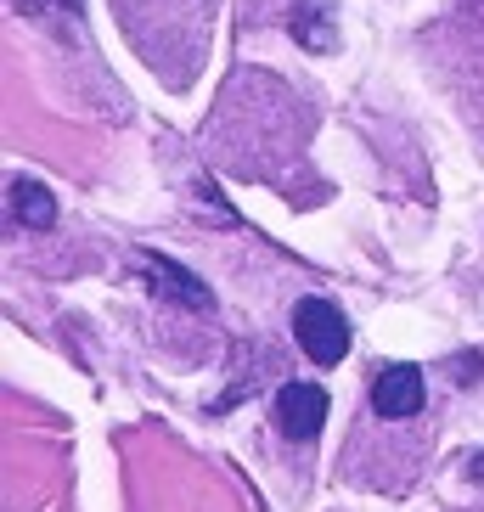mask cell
Masks as SVG:
<instances>
[{
    "label": "cell",
    "mask_w": 484,
    "mask_h": 512,
    "mask_svg": "<svg viewBox=\"0 0 484 512\" xmlns=\"http://www.w3.org/2000/svg\"><path fill=\"white\" fill-rule=\"evenodd\" d=\"M293 332H299L304 355L316 366H338L349 355V327H344V310L327 299H304L293 310Z\"/></svg>",
    "instance_id": "6da1fadb"
},
{
    "label": "cell",
    "mask_w": 484,
    "mask_h": 512,
    "mask_svg": "<svg viewBox=\"0 0 484 512\" xmlns=\"http://www.w3.org/2000/svg\"><path fill=\"white\" fill-rule=\"evenodd\" d=\"M423 411V372L417 366H383L372 377V417L378 422H411Z\"/></svg>",
    "instance_id": "7a4b0ae2"
},
{
    "label": "cell",
    "mask_w": 484,
    "mask_h": 512,
    "mask_svg": "<svg viewBox=\"0 0 484 512\" xmlns=\"http://www.w3.org/2000/svg\"><path fill=\"white\" fill-rule=\"evenodd\" d=\"M321 417H327V389L316 383H288L276 394V434L282 439H316L321 434Z\"/></svg>",
    "instance_id": "3957f363"
},
{
    "label": "cell",
    "mask_w": 484,
    "mask_h": 512,
    "mask_svg": "<svg viewBox=\"0 0 484 512\" xmlns=\"http://www.w3.org/2000/svg\"><path fill=\"white\" fill-rule=\"evenodd\" d=\"M12 209H17V220L29 231H46L51 220H57V203H51V192L46 186H34V181H17L12 186Z\"/></svg>",
    "instance_id": "277c9868"
}]
</instances>
